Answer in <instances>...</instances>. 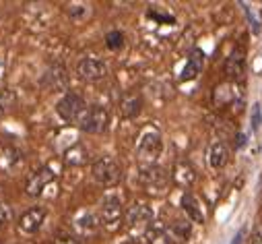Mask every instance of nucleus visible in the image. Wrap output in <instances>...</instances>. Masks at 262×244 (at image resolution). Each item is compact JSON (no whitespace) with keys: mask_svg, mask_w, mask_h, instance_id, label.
Here are the masks:
<instances>
[{"mask_svg":"<svg viewBox=\"0 0 262 244\" xmlns=\"http://www.w3.org/2000/svg\"><path fill=\"white\" fill-rule=\"evenodd\" d=\"M180 205L186 213V217L194 223H205V213H203V207H201V201L196 199L192 193H184L182 199H180Z\"/></svg>","mask_w":262,"mask_h":244,"instance_id":"ddd939ff","label":"nucleus"},{"mask_svg":"<svg viewBox=\"0 0 262 244\" xmlns=\"http://www.w3.org/2000/svg\"><path fill=\"white\" fill-rule=\"evenodd\" d=\"M171 176L176 180V185H180V187H192L196 180V172L188 161H176Z\"/></svg>","mask_w":262,"mask_h":244,"instance_id":"a211bd4d","label":"nucleus"},{"mask_svg":"<svg viewBox=\"0 0 262 244\" xmlns=\"http://www.w3.org/2000/svg\"><path fill=\"white\" fill-rule=\"evenodd\" d=\"M105 46L110 48V50H122L124 48V33L122 31H110L107 35H105Z\"/></svg>","mask_w":262,"mask_h":244,"instance_id":"b1692460","label":"nucleus"},{"mask_svg":"<svg viewBox=\"0 0 262 244\" xmlns=\"http://www.w3.org/2000/svg\"><path fill=\"white\" fill-rule=\"evenodd\" d=\"M107 73H110L107 65L99 58H83L77 65V75L83 81H99V79L107 77Z\"/></svg>","mask_w":262,"mask_h":244,"instance_id":"1a4fd4ad","label":"nucleus"},{"mask_svg":"<svg viewBox=\"0 0 262 244\" xmlns=\"http://www.w3.org/2000/svg\"><path fill=\"white\" fill-rule=\"evenodd\" d=\"M15 93L9 91V89H0V114H5L9 112L13 106H15Z\"/></svg>","mask_w":262,"mask_h":244,"instance_id":"393cba45","label":"nucleus"},{"mask_svg":"<svg viewBox=\"0 0 262 244\" xmlns=\"http://www.w3.org/2000/svg\"><path fill=\"white\" fill-rule=\"evenodd\" d=\"M143 244H173V240L169 238L165 228H157V230H149L147 232Z\"/></svg>","mask_w":262,"mask_h":244,"instance_id":"4be33fe9","label":"nucleus"},{"mask_svg":"<svg viewBox=\"0 0 262 244\" xmlns=\"http://www.w3.org/2000/svg\"><path fill=\"white\" fill-rule=\"evenodd\" d=\"M153 217L155 213L147 203H135L126 211V226L133 236H147V232L151 230Z\"/></svg>","mask_w":262,"mask_h":244,"instance_id":"f257e3e1","label":"nucleus"},{"mask_svg":"<svg viewBox=\"0 0 262 244\" xmlns=\"http://www.w3.org/2000/svg\"><path fill=\"white\" fill-rule=\"evenodd\" d=\"M139 182L149 195H163L169 189V174L161 166H143Z\"/></svg>","mask_w":262,"mask_h":244,"instance_id":"7ed1b4c3","label":"nucleus"},{"mask_svg":"<svg viewBox=\"0 0 262 244\" xmlns=\"http://www.w3.org/2000/svg\"><path fill=\"white\" fill-rule=\"evenodd\" d=\"M69 17L75 19V21H85L89 15H91V9L87 5H69Z\"/></svg>","mask_w":262,"mask_h":244,"instance_id":"5701e85b","label":"nucleus"},{"mask_svg":"<svg viewBox=\"0 0 262 244\" xmlns=\"http://www.w3.org/2000/svg\"><path fill=\"white\" fill-rule=\"evenodd\" d=\"M244 11H246V17H248V23H250V27H252V33L254 35H258L260 31H262V25H260V21L256 19V15H254V11L248 7V5H244Z\"/></svg>","mask_w":262,"mask_h":244,"instance_id":"bb28decb","label":"nucleus"},{"mask_svg":"<svg viewBox=\"0 0 262 244\" xmlns=\"http://www.w3.org/2000/svg\"><path fill=\"white\" fill-rule=\"evenodd\" d=\"M13 221V207L5 201H0V226H7Z\"/></svg>","mask_w":262,"mask_h":244,"instance_id":"cd10ccee","label":"nucleus"},{"mask_svg":"<svg viewBox=\"0 0 262 244\" xmlns=\"http://www.w3.org/2000/svg\"><path fill=\"white\" fill-rule=\"evenodd\" d=\"M244 65H246V60H244V50L242 48H235L229 58H227V63H225V75L233 81H239L242 75H244Z\"/></svg>","mask_w":262,"mask_h":244,"instance_id":"dca6fc26","label":"nucleus"},{"mask_svg":"<svg viewBox=\"0 0 262 244\" xmlns=\"http://www.w3.org/2000/svg\"><path fill=\"white\" fill-rule=\"evenodd\" d=\"M91 174H93V180L101 187H114L122 180V168L110 155H103V157L95 159L93 168H91Z\"/></svg>","mask_w":262,"mask_h":244,"instance_id":"20e7f679","label":"nucleus"},{"mask_svg":"<svg viewBox=\"0 0 262 244\" xmlns=\"http://www.w3.org/2000/svg\"><path fill=\"white\" fill-rule=\"evenodd\" d=\"M203 65H205V54H203V50L194 48V50L190 52V58H188V63H186V67H184L180 79H182V81H192V79H196V77H199V73L203 71Z\"/></svg>","mask_w":262,"mask_h":244,"instance_id":"4468645a","label":"nucleus"},{"mask_svg":"<svg viewBox=\"0 0 262 244\" xmlns=\"http://www.w3.org/2000/svg\"><path fill=\"white\" fill-rule=\"evenodd\" d=\"M54 180H56V174H54L48 166H43V168L31 172V174L27 176V180H25V193H27L29 197H41L43 191L52 185Z\"/></svg>","mask_w":262,"mask_h":244,"instance_id":"6e6552de","label":"nucleus"},{"mask_svg":"<svg viewBox=\"0 0 262 244\" xmlns=\"http://www.w3.org/2000/svg\"><path fill=\"white\" fill-rule=\"evenodd\" d=\"M21 164H23V153L15 147H7L5 155H3V166L9 168V170H17Z\"/></svg>","mask_w":262,"mask_h":244,"instance_id":"412c9836","label":"nucleus"},{"mask_svg":"<svg viewBox=\"0 0 262 244\" xmlns=\"http://www.w3.org/2000/svg\"><path fill=\"white\" fill-rule=\"evenodd\" d=\"M252 244H262V223L254 230V236H252Z\"/></svg>","mask_w":262,"mask_h":244,"instance_id":"7c9ffc66","label":"nucleus"},{"mask_svg":"<svg viewBox=\"0 0 262 244\" xmlns=\"http://www.w3.org/2000/svg\"><path fill=\"white\" fill-rule=\"evenodd\" d=\"M242 145H246V137L244 135H237V147H242Z\"/></svg>","mask_w":262,"mask_h":244,"instance_id":"473e14b6","label":"nucleus"},{"mask_svg":"<svg viewBox=\"0 0 262 244\" xmlns=\"http://www.w3.org/2000/svg\"><path fill=\"white\" fill-rule=\"evenodd\" d=\"M260 127H262V106L254 104V108H252V129L258 131Z\"/></svg>","mask_w":262,"mask_h":244,"instance_id":"c85d7f7f","label":"nucleus"},{"mask_svg":"<svg viewBox=\"0 0 262 244\" xmlns=\"http://www.w3.org/2000/svg\"><path fill=\"white\" fill-rule=\"evenodd\" d=\"M227 159H229V151H227L225 143H221V141L211 143V147H209V151H207V161H209V166H211L213 170H221V168L227 164Z\"/></svg>","mask_w":262,"mask_h":244,"instance_id":"f3484780","label":"nucleus"},{"mask_svg":"<svg viewBox=\"0 0 262 244\" xmlns=\"http://www.w3.org/2000/svg\"><path fill=\"white\" fill-rule=\"evenodd\" d=\"M41 85L50 91H67L71 81L67 75V69L62 65H54L50 69H46V73L41 75Z\"/></svg>","mask_w":262,"mask_h":244,"instance_id":"9d476101","label":"nucleus"},{"mask_svg":"<svg viewBox=\"0 0 262 244\" xmlns=\"http://www.w3.org/2000/svg\"><path fill=\"white\" fill-rule=\"evenodd\" d=\"M107 122H110V116H107V110L99 104H93L89 108H85V112L79 116L77 125L83 133H89V135H101L105 129H107Z\"/></svg>","mask_w":262,"mask_h":244,"instance_id":"f03ea898","label":"nucleus"},{"mask_svg":"<svg viewBox=\"0 0 262 244\" xmlns=\"http://www.w3.org/2000/svg\"><path fill=\"white\" fill-rule=\"evenodd\" d=\"M244 236H246V228H242L237 234H235V238L231 240V244H242V240H244Z\"/></svg>","mask_w":262,"mask_h":244,"instance_id":"2f4dec72","label":"nucleus"},{"mask_svg":"<svg viewBox=\"0 0 262 244\" xmlns=\"http://www.w3.org/2000/svg\"><path fill=\"white\" fill-rule=\"evenodd\" d=\"M99 226H101V221H99L97 215L91 213V211H81V213L75 217V230H77L81 236H87V238L95 236V234L99 232Z\"/></svg>","mask_w":262,"mask_h":244,"instance_id":"f8f14e48","label":"nucleus"},{"mask_svg":"<svg viewBox=\"0 0 262 244\" xmlns=\"http://www.w3.org/2000/svg\"><path fill=\"white\" fill-rule=\"evenodd\" d=\"M165 232L169 234V238L173 240V244H184L188 238H190V232H192V223L188 219H176L173 223H169L165 228Z\"/></svg>","mask_w":262,"mask_h":244,"instance_id":"6ab92c4d","label":"nucleus"},{"mask_svg":"<svg viewBox=\"0 0 262 244\" xmlns=\"http://www.w3.org/2000/svg\"><path fill=\"white\" fill-rule=\"evenodd\" d=\"M124 217V205L122 199L114 193H107L99 203V221L107 230H116Z\"/></svg>","mask_w":262,"mask_h":244,"instance_id":"423d86ee","label":"nucleus"},{"mask_svg":"<svg viewBox=\"0 0 262 244\" xmlns=\"http://www.w3.org/2000/svg\"><path fill=\"white\" fill-rule=\"evenodd\" d=\"M161 151H163V141L157 131H147L137 145V157L143 166H155Z\"/></svg>","mask_w":262,"mask_h":244,"instance_id":"39448f33","label":"nucleus"},{"mask_svg":"<svg viewBox=\"0 0 262 244\" xmlns=\"http://www.w3.org/2000/svg\"><path fill=\"white\" fill-rule=\"evenodd\" d=\"M229 99H231V95H229V85H221V87H217L215 101H217V104H227Z\"/></svg>","mask_w":262,"mask_h":244,"instance_id":"c756f323","label":"nucleus"},{"mask_svg":"<svg viewBox=\"0 0 262 244\" xmlns=\"http://www.w3.org/2000/svg\"><path fill=\"white\" fill-rule=\"evenodd\" d=\"M143 112V97L137 93H124L120 99V114L124 118H137Z\"/></svg>","mask_w":262,"mask_h":244,"instance_id":"2eb2a0df","label":"nucleus"},{"mask_svg":"<svg viewBox=\"0 0 262 244\" xmlns=\"http://www.w3.org/2000/svg\"><path fill=\"white\" fill-rule=\"evenodd\" d=\"M85 99L79 95V93H75V91H71V93H67L60 101H58V106H56V112H58V116L62 118V120H67V122H77L79 120V116L85 112Z\"/></svg>","mask_w":262,"mask_h":244,"instance_id":"0eeeda50","label":"nucleus"},{"mask_svg":"<svg viewBox=\"0 0 262 244\" xmlns=\"http://www.w3.org/2000/svg\"><path fill=\"white\" fill-rule=\"evenodd\" d=\"M46 221V209L43 207H31L19 217V230L23 234H37Z\"/></svg>","mask_w":262,"mask_h":244,"instance_id":"9b49d317","label":"nucleus"},{"mask_svg":"<svg viewBox=\"0 0 262 244\" xmlns=\"http://www.w3.org/2000/svg\"><path fill=\"white\" fill-rule=\"evenodd\" d=\"M87 157H89V151L81 141L71 145L67 151H64V159H67V164H71V166H81L87 161Z\"/></svg>","mask_w":262,"mask_h":244,"instance_id":"aec40b11","label":"nucleus"},{"mask_svg":"<svg viewBox=\"0 0 262 244\" xmlns=\"http://www.w3.org/2000/svg\"><path fill=\"white\" fill-rule=\"evenodd\" d=\"M54 244H81L79 238L69 230H58L54 234Z\"/></svg>","mask_w":262,"mask_h":244,"instance_id":"a878e982","label":"nucleus"}]
</instances>
